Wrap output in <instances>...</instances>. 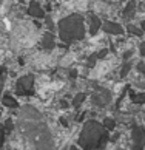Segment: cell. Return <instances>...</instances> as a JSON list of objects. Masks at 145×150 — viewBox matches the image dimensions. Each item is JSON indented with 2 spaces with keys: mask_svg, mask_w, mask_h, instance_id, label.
Instances as JSON below:
<instances>
[{
  "mask_svg": "<svg viewBox=\"0 0 145 150\" xmlns=\"http://www.w3.org/2000/svg\"><path fill=\"white\" fill-rule=\"evenodd\" d=\"M108 142V133L97 121H88L80 132L79 144L82 149H103Z\"/></svg>",
  "mask_w": 145,
  "mask_h": 150,
  "instance_id": "obj_1",
  "label": "cell"
},
{
  "mask_svg": "<svg viewBox=\"0 0 145 150\" xmlns=\"http://www.w3.org/2000/svg\"><path fill=\"white\" fill-rule=\"evenodd\" d=\"M59 34L65 43H72L85 37V23L80 14L66 16L59 22Z\"/></svg>",
  "mask_w": 145,
  "mask_h": 150,
  "instance_id": "obj_2",
  "label": "cell"
},
{
  "mask_svg": "<svg viewBox=\"0 0 145 150\" xmlns=\"http://www.w3.org/2000/svg\"><path fill=\"white\" fill-rule=\"evenodd\" d=\"M17 94L20 96H32L34 94V76L26 74L17 81Z\"/></svg>",
  "mask_w": 145,
  "mask_h": 150,
  "instance_id": "obj_3",
  "label": "cell"
},
{
  "mask_svg": "<svg viewBox=\"0 0 145 150\" xmlns=\"http://www.w3.org/2000/svg\"><path fill=\"white\" fill-rule=\"evenodd\" d=\"M133 138V147L134 149H144L145 147V130L139 125H134L131 130Z\"/></svg>",
  "mask_w": 145,
  "mask_h": 150,
  "instance_id": "obj_4",
  "label": "cell"
},
{
  "mask_svg": "<svg viewBox=\"0 0 145 150\" xmlns=\"http://www.w3.org/2000/svg\"><path fill=\"white\" fill-rule=\"evenodd\" d=\"M28 13H30L32 17H36V19L45 17V9H43L40 5L36 2V0H31V2H30V6H28Z\"/></svg>",
  "mask_w": 145,
  "mask_h": 150,
  "instance_id": "obj_5",
  "label": "cell"
},
{
  "mask_svg": "<svg viewBox=\"0 0 145 150\" xmlns=\"http://www.w3.org/2000/svg\"><path fill=\"white\" fill-rule=\"evenodd\" d=\"M103 31H105V33H108V34H114V36L124 34V28H122V25L116 23V22H105Z\"/></svg>",
  "mask_w": 145,
  "mask_h": 150,
  "instance_id": "obj_6",
  "label": "cell"
},
{
  "mask_svg": "<svg viewBox=\"0 0 145 150\" xmlns=\"http://www.w3.org/2000/svg\"><path fill=\"white\" fill-rule=\"evenodd\" d=\"M40 47L43 48V50H53L54 47H56V39H54V34L51 31L49 33H45L43 34V37H42V42H40Z\"/></svg>",
  "mask_w": 145,
  "mask_h": 150,
  "instance_id": "obj_7",
  "label": "cell"
},
{
  "mask_svg": "<svg viewBox=\"0 0 145 150\" xmlns=\"http://www.w3.org/2000/svg\"><path fill=\"white\" fill-rule=\"evenodd\" d=\"M100 19L97 16H91L90 17V36H96V33L100 30Z\"/></svg>",
  "mask_w": 145,
  "mask_h": 150,
  "instance_id": "obj_8",
  "label": "cell"
},
{
  "mask_svg": "<svg viewBox=\"0 0 145 150\" xmlns=\"http://www.w3.org/2000/svg\"><path fill=\"white\" fill-rule=\"evenodd\" d=\"M2 104L6 105V107H11V108H17L19 107V102L15 101L11 94H5V96L2 98Z\"/></svg>",
  "mask_w": 145,
  "mask_h": 150,
  "instance_id": "obj_9",
  "label": "cell"
},
{
  "mask_svg": "<svg viewBox=\"0 0 145 150\" xmlns=\"http://www.w3.org/2000/svg\"><path fill=\"white\" fill-rule=\"evenodd\" d=\"M134 9H136V2L134 0H130L128 5L125 6V9L122 11V16H124V17H131V16L134 14Z\"/></svg>",
  "mask_w": 145,
  "mask_h": 150,
  "instance_id": "obj_10",
  "label": "cell"
},
{
  "mask_svg": "<svg viewBox=\"0 0 145 150\" xmlns=\"http://www.w3.org/2000/svg\"><path fill=\"white\" fill-rule=\"evenodd\" d=\"M130 98L134 104H145V91L144 93H134L130 91Z\"/></svg>",
  "mask_w": 145,
  "mask_h": 150,
  "instance_id": "obj_11",
  "label": "cell"
},
{
  "mask_svg": "<svg viewBox=\"0 0 145 150\" xmlns=\"http://www.w3.org/2000/svg\"><path fill=\"white\" fill-rule=\"evenodd\" d=\"M83 101H85V93H79L74 99H72V107H80Z\"/></svg>",
  "mask_w": 145,
  "mask_h": 150,
  "instance_id": "obj_12",
  "label": "cell"
},
{
  "mask_svg": "<svg viewBox=\"0 0 145 150\" xmlns=\"http://www.w3.org/2000/svg\"><path fill=\"white\" fill-rule=\"evenodd\" d=\"M103 127L107 130H113L114 127H116V121L113 119V118H105V121H103Z\"/></svg>",
  "mask_w": 145,
  "mask_h": 150,
  "instance_id": "obj_13",
  "label": "cell"
},
{
  "mask_svg": "<svg viewBox=\"0 0 145 150\" xmlns=\"http://www.w3.org/2000/svg\"><path fill=\"white\" fill-rule=\"evenodd\" d=\"M5 74H6V68L0 65V96H2V90H3V82H5Z\"/></svg>",
  "mask_w": 145,
  "mask_h": 150,
  "instance_id": "obj_14",
  "label": "cell"
},
{
  "mask_svg": "<svg viewBox=\"0 0 145 150\" xmlns=\"http://www.w3.org/2000/svg\"><path fill=\"white\" fill-rule=\"evenodd\" d=\"M127 30L130 31L131 34H134V36H142V34H144V30H142V28H136L134 25H128Z\"/></svg>",
  "mask_w": 145,
  "mask_h": 150,
  "instance_id": "obj_15",
  "label": "cell"
},
{
  "mask_svg": "<svg viewBox=\"0 0 145 150\" xmlns=\"http://www.w3.org/2000/svg\"><path fill=\"white\" fill-rule=\"evenodd\" d=\"M130 68H131V64H130V62H127V64L124 65V68L120 70V76H122V77H125V76L128 74V71H130Z\"/></svg>",
  "mask_w": 145,
  "mask_h": 150,
  "instance_id": "obj_16",
  "label": "cell"
},
{
  "mask_svg": "<svg viewBox=\"0 0 145 150\" xmlns=\"http://www.w3.org/2000/svg\"><path fill=\"white\" fill-rule=\"evenodd\" d=\"M97 53H94V54H91L90 56V59H88V67H94V64L97 62Z\"/></svg>",
  "mask_w": 145,
  "mask_h": 150,
  "instance_id": "obj_17",
  "label": "cell"
},
{
  "mask_svg": "<svg viewBox=\"0 0 145 150\" xmlns=\"http://www.w3.org/2000/svg\"><path fill=\"white\" fill-rule=\"evenodd\" d=\"M11 130H13V121H11V119H6V122H5V132H6V133H11Z\"/></svg>",
  "mask_w": 145,
  "mask_h": 150,
  "instance_id": "obj_18",
  "label": "cell"
},
{
  "mask_svg": "<svg viewBox=\"0 0 145 150\" xmlns=\"http://www.w3.org/2000/svg\"><path fill=\"white\" fill-rule=\"evenodd\" d=\"M5 135H6V133H5V129H3V127H0V149L3 147V142H5Z\"/></svg>",
  "mask_w": 145,
  "mask_h": 150,
  "instance_id": "obj_19",
  "label": "cell"
},
{
  "mask_svg": "<svg viewBox=\"0 0 145 150\" xmlns=\"http://www.w3.org/2000/svg\"><path fill=\"white\" fill-rule=\"evenodd\" d=\"M107 54H108V50L105 48V50H102V51H99V53H97V59H103L105 56H107Z\"/></svg>",
  "mask_w": 145,
  "mask_h": 150,
  "instance_id": "obj_20",
  "label": "cell"
},
{
  "mask_svg": "<svg viewBox=\"0 0 145 150\" xmlns=\"http://www.w3.org/2000/svg\"><path fill=\"white\" fill-rule=\"evenodd\" d=\"M137 70L141 71V73H144V74H145V67H144V64H142V62L137 65Z\"/></svg>",
  "mask_w": 145,
  "mask_h": 150,
  "instance_id": "obj_21",
  "label": "cell"
},
{
  "mask_svg": "<svg viewBox=\"0 0 145 150\" xmlns=\"http://www.w3.org/2000/svg\"><path fill=\"white\" fill-rule=\"evenodd\" d=\"M141 56H145V42L141 43Z\"/></svg>",
  "mask_w": 145,
  "mask_h": 150,
  "instance_id": "obj_22",
  "label": "cell"
},
{
  "mask_svg": "<svg viewBox=\"0 0 145 150\" xmlns=\"http://www.w3.org/2000/svg\"><path fill=\"white\" fill-rule=\"evenodd\" d=\"M60 107H62V108H68V102L62 99V101H60Z\"/></svg>",
  "mask_w": 145,
  "mask_h": 150,
  "instance_id": "obj_23",
  "label": "cell"
},
{
  "mask_svg": "<svg viewBox=\"0 0 145 150\" xmlns=\"http://www.w3.org/2000/svg\"><path fill=\"white\" fill-rule=\"evenodd\" d=\"M70 76H71V77H76V76H77V71H76V70H72L71 73H70Z\"/></svg>",
  "mask_w": 145,
  "mask_h": 150,
  "instance_id": "obj_24",
  "label": "cell"
},
{
  "mask_svg": "<svg viewBox=\"0 0 145 150\" xmlns=\"http://www.w3.org/2000/svg\"><path fill=\"white\" fill-rule=\"evenodd\" d=\"M60 122H62V124H63L65 127H68V122H66V119H65V118H62V119H60Z\"/></svg>",
  "mask_w": 145,
  "mask_h": 150,
  "instance_id": "obj_25",
  "label": "cell"
},
{
  "mask_svg": "<svg viewBox=\"0 0 145 150\" xmlns=\"http://www.w3.org/2000/svg\"><path fill=\"white\" fill-rule=\"evenodd\" d=\"M130 56H131V51H127V53L124 54V57H125V59H128V57H130Z\"/></svg>",
  "mask_w": 145,
  "mask_h": 150,
  "instance_id": "obj_26",
  "label": "cell"
},
{
  "mask_svg": "<svg viewBox=\"0 0 145 150\" xmlns=\"http://www.w3.org/2000/svg\"><path fill=\"white\" fill-rule=\"evenodd\" d=\"M142 30H145V20L142 22Z\"/></svg>",
  "mask_w": 145,
  "mask_h": 150,
  "instance_id": "obj_27",
  "label": "cell"
}]
</instances>
